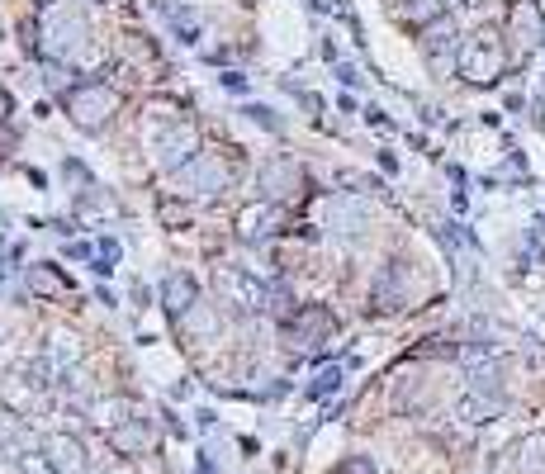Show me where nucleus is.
Returning <instances> with one entry per match:
<instances>
[{
  "label": "nucleus",
  "instance_id": "obj_1",
  "mask_svg": "<svg viewBox=\"0 0 545 474\" xmlns=\"http://www.w3.org/2000/svg\"><path fill=\"white\" fill-rule=\"evenodd\" d=\"M218 299L223 304H233L237 313H266V309H285V294H275L271 285H261L252 271H242V266H218Z\"/></svg>",
  "mask_w": 545,
  "mask_h": 474
},
{
  "label": "nucleus",
  "instance_id": "obj_2",
  "mask_svg": "<svg viewBox=\"0 0 545 474\" xmlns=\"http://www.w3.org/2000/svg\"><path fill=\"white\" fill-rule=\"evenodd\" d=\"M508 67V48H503V38L493 34V29H479V34L460 48V67L455 72L465 76L470 86H493L498 76Z\"/></svg>",
  "mask_w": 545,
  "mask_h": 474
},
{
  "label": "nucleus",
  "instance_id": "obj_3",
  "mask_svg": "<svg viewBox=\"0 0 545 474\" xmlns=\"http://www.w3.org/2000/svg\"><path fill=\"white\" fill-rule=\"evenodd\" d=\"M67 114H72V124L81 133H100L119 114V95L109 91L105 81H81V86L67 91Z\"/></svg>",
  "mask_w": 545,
  "mask_h": 474
},
{
  "label": "nucleus",
  "instance_id": "obj_4",
  "mask_svg": "<svg viewBox=\"0 0 545 474\" xmlns=\"http://www.w3.org/2000/svg\"><path fill=\"white\" fill-rule=\"evenodd\" d=\"M332 332H337V318H332L323 304H304V309L285 323V337H290L294 351H323L327 342H332Z\"/></svg>",
  "mask_w": 545,
  "mask_h": 474
},
{
  "label": "nucleus",
  "instance_id": "obj_5",
  "mask_svg": "<svg viewBox=\"0 0 545 474\" xmlns=\"http://www.w3.org/2000/svg\"><path fill=\"white\" fill-rule=\"evenodd\" d=\"M38 456L53 474H86V441L76 432H48L38 441Z\"/></svg>",
  "mask_w": 545,
  "mask_h": 474
},
{
  "label": "nucleus",
  "instance_id": "obj_6",
  "mask_svg": "<svg viewBox=\"0 0 545 474\" xmlns=\"http://www.w3.org/2000/svg\"><path fill=\"white\" fill-rule=\"evenodd\" d=\"M176 176H181V185L190 190V195H223V190H228V181H233L228 162H223V157H214V152H200V157H195L190 166H181Z\"/></svg>",
  "mask_w": 545,
  "mask_h": 474
},
{
  "label": "nucleus",
  "instance_id": "obj_7",
  "mask_svg": "<svg viewBox=\"0 0 545 474\" xmlns=\"http://www.w3.org/2000/svg\"><path fill=\"white\" fill-rule=\"evenodd\" d=\"M200 157V133H195V124H176L166 128L162 138H157V162L166 166V171H181V166H190Z\"/></svg>",
  "mask_w": 545,
  "mask_h": 474
},
{
  "label": "nucleus",
  "instance_id": "obj_8",
  "mask_svg": "<svg viewBox=\"0 0 545 474\" xmlns=\"http://www.w3.org/2000/svg\"><path fill=\"white\" fill-rule=\"evenodd\" d=\"M256 185H261V195L271 204H285L299 195V185H304V171L290 162V157H275V162L261 166V176H256Z\"/></svg>",
  "mask_w": 545,
  "mask_h": 474
},
{
  "label": "nucleus",
  "instance_id": "obj_9",
  "mask_svg": "<svg viewBox=\"0 0 545 474\" xmlns=\"http://www.w3.org/2000/svg\"><path fill=\"white\" fill-rule=\"evenodd\" d=\"M455 418L470 422V427H484V422L503 418V394H489V389H470L455 399Z\"/></svg>",
  "mask_w": 545,
  "mask_h": 474
},
{
  "label": "nucleus",
  "instance_id": "obj_10",
  "mask_svg": "<svg viewBox=\"0 0 545 474\" xmlns=\"http://www.w3.org/2000/svg\"><path fill=\"white\" fill-rule=\"evenodd\" d=\"M422 53H427V62H432V72H451V67H460V53H455V29H451V24H441V19H436L432 34L422 38Z\"/></svg>",
  "mask_w": 545,
  "mask_h": 474
},
{
  "label": "nucleus",
  "instance_id": "obj_11",
  "mask_svg": "<svg viewBox=\"0 0 545 474\" xmlns=\"http://www.w3.org/2000/svg\"><path fill=\"white\" fill-rule=\"evenodd\" d=\"M162 304H166V313L185 318V313L200 304V285H195V275H185V271L166 275V280H162Z\"/></svg>",
  "mask_w": 545,
  "mask_h": 474
},
{
  "label": "nucleus",
  "instance_id": "obj_12",
  "mask_svg": "<svg viewBox=\"0 0 545 474\" xmlns=\"http://www.w3.org/2000/svg\"><path fill=\"white\" fill-rule=\"evenodd\" d=\"M512 43H517L522 57L541 43V10H536V0H517L512 5Z\"/></svg>",
  "mask_w": 545,
  "mask_h": 474
},
{
  "label": "nucleus",
  "instance_id": "obj_13",
  "mask_svg": "<svg viewBox=\"0 0 545 474\" xmlns=\"http://www.w3.org/2000/svg\"><path fill=\"white\" fill-rule=\"evenodd\" d=\"M109 446L119 451V456H143L147 446H152V427L143 418H128L119 427H109Z\"/></svg>",
  "mask_w": 545,
  "mask_h": 474
},
{
  "label": "nucleus",
  "instance_id": "obj_14",
  "mask_svg": "<svg viewBox=\"0 0 545 474\" xmlns=\"http://www.w3.org/2000/svg\"><path fill=\"white\" fill-rule=\"evenodd\" d=\"M275 223H280L275 204H252V209L237 214V233H242V242H256V237H271Z\"/></svg>",
  "mask_w": 545,
  "mask_h": 474
},
{
  "label": "nucleus",
  "instance_id": "obj_15",
  "mask_svg": "<svg viewBox=\"0 0 545 474\" xmlns=\"http://www.w3.org/2000/svg\"><path fill=\"white\" fill-rule=\"evenodd\" d=\"M24 285H29V294H43V299H67L72 294V280L57 275V266H29Z\"/></svg>",
  "mask_w": 545,
  "mask_h": 474
},
{
  "label": "nucleus",
  "instance_id": "obj_16",
  "mask_svg": "<svg viewBox=\"0 0 545 474\" xmlns=\"http://www.w3.org/2000/svg\"><path fill=\"white\" fill-rule=\"evenodd\" d=\"M43 361H48V370H53L57 380L72 370L76 361H81V347H76V337H67V332H57L53 342H48V351H43Z\"/></svg>",
  "mask_w": 545,
  "mask_h": 474
},
{
  "label": "nucleus",
  "instance_id": "obj_17",
  "mask_svg": "<svg viewBox=\"0 0 545 474\" xmlns=\"http://www.w3.org/2000/svg\"><path fill=\"white\" fill-rule=\"evenodd\" d=\"M399 15L408 29H432L436 19H446V0H403Z\"/></svg>",
  "mask_w": 545,
  "mask_h": 474
},
{
  "label": "nucleus",
  "instance_id": "obj_18",
  "mask_svg": "<svg viewBox=\"0 0 545 474\" xmlns=\"http://www.w3.org/2000/svg\"><path fill=\"white\" fill-rule=\"evenodd\" d=\"M517 474H545V432H531V437L517 441Z\"/></svg>",
  "mask_w": 545,
  "mask_h": 474
},
{
  "label": "nucleus",
  "instance_id": "obj_19",
  "mask_svg": "<svg viewBox=\"0 0 545 474\" xmlns=\"http://www.w3.org/2000/svg\"><path fill=\"white\" fill-rule=\"evenodd\" d=\"M81 34H86L81 19H53V48L57 53H72L76 43H81Z\"/></svg>",
  "mask_w": 545,
  "mask_h": 474
},
{
  "label": "nucleus",
  "instance_id": "obj_20",
  "mask_svg": "<svg viewBox=\"0 0 545 474\" xmlns=\"http://www.w3.org/2000/svg\"><path fill=\"white\" fill-rule=\"evenodd\" d=\"M327 223H332L337 233H356V228H361V209H356V204H346V200H337L332 209H327Z\"/></svg>",
  "mask_w": 545,
  "mask_h": 474
},
{
  "label": "nucleus",
  "instance_id": "obj_21",
  "mask_svg": "<svg viewBox=\"0 0 545 474\" xmlns=\"http://www.w3.org/2000/svg\"><path fill=\"white\" fill-rule=\"evenodd\" d=\"M76 214L86 219V214H119V204L114 195H100V190H81V200H76Z\"/></svg>",
  "mask_w": 545,
  "mask_h": 474
},
{
  "label": "nucleus",
  "instance_id": "obj_22",
  "mask_svg": "<svg viewBox=\"0 0 545 474\" xmlns=\"http://www.w3.org/2000/svg\"><path fill=\"white\" fill-rule=\"evenodd\" d=\"M162 15L171 19V29L181 34V43H195V29H200V24H195V15H190V10H171V5H162Z\"/></svg>",
  "mask_w": 545,
  "mask_h": 474
},
{
  "label": "nucleus",
  "instance_id": "obj_23",
  "mask_svg": "<svg viewBox=\"0 0 545 474\" xmlns=\"http://www.w3.org/2000/svg\"><path fill=\"white\" fill-rule=\"evenodd\" d=\"M114 266H119V237H100V242H95V271H114Z\"/></svg>",
  "mask_w": 545,
  "mask_h": 474
},
{
  "label": "nucleus",
  "instance_id": "obj_24",
  "mask_svg": "<svg viewBox=\"0 0 545 474\" xmlns=\"http://www.w3.org/2000/svg\"><path fill=\"white\" fill-rule=\"evenodd\" d=\"M337 389H342V365L318 370V380H313V399H327V394H337Z\"/></svg>",
  "mask_w": 545,
  "mask_h": 474
},
{
  "label": "nucleus",
  "instance_id": "obj_25",
  "mask_svg": "<svg viewBox=\"0 0 545 474\" xmlns=\"http://www.w3.org/2000/svg\"><path fill=\"white\" fill-rule=\"evenodd\" d=\"M247 119H252V124H261V128H280V119H271V110H266V105H252V110H247Z\"/></svg>",
  "mask_w": 545,
  "mask_h": 474
},
{
  "label": "nucleus",
  "instance_id": "obj_26",
  "mask_svg": "<svg viewBox=\"0 0 545 474\" xmlns=\"http://www.w3.org/2000/svg\"><path fill=\"white\" fill-rule=\"evenodd\" d=\"M342 474H375V465H370L365 456H351V460L342 465Z\"/></svg>",
  "mask_w": 545,
  "mask_h": 474
},
{
  "label": "nucleus",
  "instance_id": "obj_27",
  "mask_svg": "<svg viewBox=\"0 0 545 474\" xmlns=\"http://www.w3.org/2000/svg\"><path fill=\"white\" fill-rule=\"evenodd\" d=\"M337 76H342L346 86H361V76H356V67H351V62H342V67H337Z\"/></svg>",
  "mask_w": 545,
  "mask_h": 474
},
{
  "label": "nucleus",
  "instance_id": "obj_28",
  "mask_svg": "<svg viewBox=\"0 0 545 474\" xmlns=\"http://www.w3.org/2000/svg\"><path fill=\"white\" fill-rule=\"evenodd\" d=\"M10 110H15V100H10V91H5V86H0V124H5V119H10Z\"/></svg>",
  "mask_w": 545,
  "mask_h": 474
},
{
  "label": "nucleus",
  "instance_id": "obj_29",
  "mask_svg": "<svg viewBox=\"0 0 545 474\" xmlns=\"http://www.w3.org/2000/svg\"><path fill=\"white\" fill-rule=\"evenodd\" d=\"M460 5H484V0H460Z\"/></svg>",
  "mask_w": 545,
  "mask_h": 474
},
{
  "label": "nucleus",
  "instance_id": "obj_30",
  "mask_svg": "<svg viewBox=\"0 0 545 474\" xmlns=\"http://www.w3.org/2000/svg\"><path fill=\"white\" fill-rule=\"evenodd\" d=\"M0 280H5V271H0Z\"/></svg>",
  "mask_w": 545,
  "mask_h": 474
}]
</instances>
